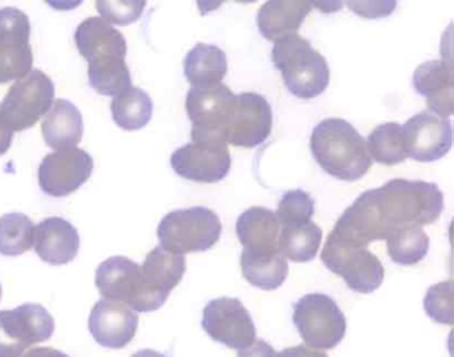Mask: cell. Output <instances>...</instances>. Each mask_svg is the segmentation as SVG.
Listing matches in <instances>:
<instances>
[{
  "instance_id": "1",
  "label": "cell",
  "mask_w": 454,
  "mask_h": 357,
  "mask_svg": "<svg viewBox=\"0 0 454 357\" xmlns=\"http://www.w3.org/2000/svg\"><path fill=\"white\" fill-rule=\"evenodd\" d=\"M442 210L443 194L437 184L393 178L361 194L340 216L329 236L345 244L366 247L387 239L397 226L434 223Z\"/></svg>"
},
{
  "instance_id": "2",
  "label": "cell",
  "mask_w": 454,
  "mask_h": 357,
  "mask_svg": "<svg viewBox=\"0 0 454 357\" xmlns=\"http://www.w3.org/2000/svg\"><path fill=\"white\" fill-rule=\"evenodd\" d=\"M75 43L89 61L90 84L98 93L115 98L131 87L127 40L113 24L100 16L87 18L76 28Z\"/></svg>"
},
{
  "instance_id": "3",
  "label": "cell",
  "mask_w": 454,
  "mask_h": 357,
  "mask_svg": "<svg viewBox=\"0 0 454 357\" xmlns=\"http://www.w3.org/2000/svg\"><path fill=\"white\" fill-rule=\"evenodd\" d=\"M310 151L326 173L344 181L363 178L373 163L365 138L340 117L321 120L313 128Z\"/></svg>"
},
{
  "instance_id": "4",
  "label": "cell",
  "mask_w": 454,
  "mask_h": 357,
  "mask_svg": "<svg viewBox=\"0 0 454 357\" xmlns=\"http://www.w3.org/2000/svg\"><path fill=\"white\" fill-rule=\"evenodd\" d=\"M270 56L289 92L296 98H317L328 88L331 71L326 59L301 35L276 40Z\"/></svg>"
},
{
  "instance_id": "5",
  "label": "cell",
  "mask_w": 454,
  "mask_h": 357,
  "mask_svg": "<svg viewBox=\"0 0 454 357\" xmlns=\"http://www.w3.org/2000/svg\"><path fill=\"white\" fill-rule=\"evenodd\" d=\"M223 226L215 210L206 207L172 210L158 226L160 247L175 255L204 252L222 236Z\"/></svg>"
},
{
  "instance_id": "6",
  "label": "cell",
  "mask_w": 454,
  "mask_h": 357,
  "mask_svg": "<svg viewBox=\"0 0 454 357\" xmlns=\"http://www.w3.org/2000/svg\"><path fill=\"white\" fill-rule=\"evenodd\" d=\"M55 85L41 69L17 80L0 103V123L12 132L34 127L54 103Z\"/></svg>"
},
{
  "instance_id": "7",
  "label": "cell",
  "mask_w": 454,
  "mask_h": 357,
  "mask_svg": "<svg viewBox=\"0 0 454 357\" xmlns=\"http://www.w3.org/2000/svg\"><path fill=\"white\" fill-rule=\"evenodd\" d=\"M95 282L103 298L121 301L135 312L158 311L166 303L148 290L139 264L126 256L103 261L98 266Z\"/></svg>"
},
{
  "instance_id": "8",
  "label": "cell",
  "mask_w": 454,
  "mask_h": 357,
  "mask_svg": "<svg viewBox=\"0 0 454 357\" xmlns=\"http://www.w3.org/2000/svg\"><path fill=\"white\" fill-rule=\"evenodd\" d=\"M294 322L304 343L313 349L334 348L347 332L344 313L324 293L302 296L294 305Z\"/></svg>"
},
{
  "instance_id": "9",
  "label": "cell",
  "mask_w": 454,
  "mask_h": 357,
  "mask_svg": "<svg viewBox=\"0 0 454 357\" xmlns=\"http://www.w3.org/2000/svg\"><path fill=\"white\" fill-rule=\"evenodd\" d=\"M54 330V317L41 304L0 311V357H20L30 346L50 340Z\"/></svg>"
},
{
  "instance_id": "10",
  "label": "cell",
  "mask_w": 454,
  "mask_h": 357,
  "mask_svg": "<svg viewBox=\"0 0 454 357\" xmlns=\"http://www.w3.org/2000/svg\"><path fill=\"white\" fill-rule=\"evenodd\" d=\"M321 260L326 268L341 276L355 292H373L384 282V266L366 247L344 244L328 236Z\"/></svg>"
},
{
  "instance_id": "11",
  "label": "cell",
  "mask_w": 454,
  "mask_h": 357,
  "mask_svg": "<svg viewBox=\"0 0 454 357\" xmlns=\"http://www.w3.org/2000/svg\"><path fill=\"white\" fill-rule=\"evenodd\" d=\"M272 123V108L264 96L239 93L225 117L223 140L233 147L254 148L270 138Z\"/></svg>"
},
{
  "instance_id": "12",
  "label": "cell",
  "mask_w": 454,
  "mask_h": 357,
  "mask_svg": "<svg viewBox=\"0 0 454 357\" xmlns=\"http://www.w3.org/2000/svg\"><path fill=\"white\" fill-rule=\"evenodd\" d=\"M30 35L27 13L14 7L0 10V84L23 79L33 71Z\"/></svg>"
},
{
  "instance_id": "13",
  "label": "cell",
  "mask_w": 454,
  "mask_h": 357,
  "mask_svg": "<svg viewBox=\"0 0 454 357\" xmlns=\"http://www.w3.org/2000/svg\"><path fill=\"white\" fill-rule=\"evenodd\" d=\"M201 327L209 337L228 348L243 349L256 340V327L239 298H219L203 309Z\"/></svg>"
},
{
  "instance_id": "14",
  "label": "cell",
  "mask_w": 454,
  "mask_h": 357,
  "mask_svg": "<svg viewBox=\"0 0 454 357\" xmlns=\"http://www.w3.org/2000/svg\"><path fill=\"white\" fill-rule=\"evenodd\" d=\"M94 171L89 152L74 147L46 155L39 165V186L52 197H66L78 191Z\"/></svg>"
},
{
  "instance_id": "15",
  "label": "cell",
  "mask_w": 454,
  "mask_h": 357,
  "mask_svg": "<svg viewBox=\"0 0 454 357\" xmlns=\"http://www.w3.org/2000/svg\"><path fill=\"white\" fill-rule=\"evenodd\" d=\"M233 99L235 93L223 83L214 87H191L185 98V109L192 122V141L219 140L224 143L223 125Z\"/></svg>"
},
{
  "instance_id": "16",
  "label": "cell",
  "mask_w": 454,
  "mask_h": 357,
  "mask_svg": "<svg viewBox=\"0 0 454 357\" xmlns=\"http://www.w3.org/2000/svg\"><path fill=\"white\" fill-rule=\"evenodd\" d=\"M171 165L183 178L211 184L230 173L232 159L228 144L223 141H192L172 154Z\"/></svg>"
},
{
  "instance_id": "17",
  "label": "cell",
  "mask_w": 454,
  "mask_h": 357,
  "mask_svg": "<svg viewBox=\"0 0 454 357\" xmlns=\"http://www.w3.org/2000/svg\"><path fill=\"white\" fill-rule=\"evenodd\" d=\"M408 157L421 163L437 162L451 148V122L432 112H421L403 125Z\"/></svg>"
},
{
  "instance_id": "18",
  "label": "cell",
  "mask_w": 454,
  "mask_h": 357,
  "mask_svg": "<svg viewBox=\"0 0 454 357\" xmlns=\"http://www.w3.org/2000/svg\"><path fill=\"white\" fill-rule=\"evenodd\" d=\"M139 314L121 301L102 298L95 304L89 319L92 337L105 348L121 349L137 335Z\"/></svg>"
},
{
  "instance_id": "19",
  "label": "cell",
  "mask_w": 454,
  "mask_h": 357,
  "mask_svg": "<svg viewBox=\"0 0 454 357\" xmlns=\"http://www.w3.org/2000/svg\"><path fill=\"white\" fill-rule=\"evenodd\" d=\"M413 87L427 98L432 114L449 119L454 112V74L451 61L443 59L425 61L413 74Z\"/></svg>"
},
{
  "instance_id": "20",
  "label": "cell",
  "mask_w": 454,
  "mask_h": 357,
  "mask_svg": "<svg viewBox=\"0 0 454 357\" xmlns=\"http://www.w3.org/2000/svg\"><path fill=\"white\" fill-rule=\"evenodd\" d=\"M34 247L39 258L51 266H65L78 255V229L63 218H47L34 231Z\"/></svg>"
},
{
  "instance_id": "21",
  "label": "cell",
  "mask_w": 454,
  "mask_h": 357,
  "mask_svg": "<svg viewBox=\"0 0 454 357\" xmlns=\"http://www.w3.org/2000/svg\"><path fill=\"white\" fill-rule=\"evenodd\" d=\"M313 7L315 2L308 0H270L257 12L260 34L270 42L297 34Z\"/></svg>"
},
{
  "instance_id": "22",
  "label": "cell",
  "mask_w": 454,
  "mask_h": 357,
  "mask_svg": "<svg viewBox=\"0 0 454 357\" xmlns=\"http://www.w3.org/2000/svg\"><path fill=\"white\" fill-rule=\"evenodd\" d=\"M82 112L66 99H57L42 122V133L50 148L67 149L78 146L83 138Z\"/></svg>"
},
{
  "instance_id": "23",
  "label": "cell",
  "mask_w": 454,
  "mask_h": 357,
  "mask_svg": "<svg viewBox=\"0 0 454 357\" xmlns=\"http://www.w3.org/2000/svg\"><path fill=\"white\" fill-rule=\"evenodd\" d=\"M185 268L184 256L168 252L160 245L153 248L140 266L148 290L166 301L171 290L182 282Z\"/></svg>"
},
{
  "instance_id": "24",
  "label": "cell",
  "mask_w": 454,
  "mask_h": 357,
  "mask_svg": "<svg viewBox=\"0 0 454 357\" xmlns=\"http://www.w3.org/2000/svg\"><path fill=\"white\" fill-rule=\"evenodd\" d=\"M280 223L276 213L264 207H252L239 216L236 234L244 250H278Z\"/></svg>"
},
{
  "instance_id": "25",
  "label": "cell",
  "mask_w": 454,
  "mask_h": 357,
  "mask_svg": "<svg viewBox=\"0 0 454 357\" xmlns=\"http://www.w3.org/2000/svg\"><path fill=\"white\" fill-rule=\"evenodd\" d=\"M240 266L247 282L260 290H278L288 276V261L278 250H244L241 253Z\"/></svg>"
},
{
  "instance_id": "26",
  "label": "cell",
  "mask_w": 454,
  "mask_h": 357,
  "mask_svg": "<svg viewBox=\"0 0 454 357\" xmlns=\"http://www.w3.org/2000/svg\"><path fill=\"white\" fill-rule=\"evenodd\" d=\"M227 71V55L217 45L198 43L185 55L184 75L193 88L220 84Z\"/></svg>"
},
{
  "instance_id": "27",
  "label": "cell",
  "mask_w": 454,
  "mask_h": 357,
  "mask_svg": "<svg viewBox=\"0 0 454 357\" xmlns=\"http://www.w3.org/2000/svg\"><path fill=\"white\" fill-rule=\"evenodd\" d=\"M111 112L114 122L123 130H142L153 117V99L142 88L131 85L114 98Z\"/></svg>"
},
{
  "instance_id": "28",
  "label": "cell",
  "mask_w": 454,
  "mask_h": 357,
  "mask_svg": "<svg viewBox=\"0 0 454 357\" xmlns=\"http://www.w3.org/2000/svg\"><path fill=\"white\" fill-rule=\"evenodd\" d=\"M323 240V231L312 220L300 226H281L278 250L294 263H308L317 255Z\"/></svg>"
},
{
  "instance_id": "29",
  "label": "cell",
  "mask_w": 454,
  "mask_h": 357,
  "mask_svg": "<svg viewBox=\"0 0 454 357\" xmlns=\"http://www.w3.org/2000/svg\"><path fill=\"white\" fill-rule=\"evenodd\" d=\"M387 255L401 266H414L427 256L429 236L421 226L405 224L393 229L387 239Z\"/></svg>"
},
{
  "instance_id": "30",
  "label": "cell",
  "mask_w": 454,
  "mask_h": 357,
  "mask_svg": "<svg viewBox=\"0 0 454 357\" xmlns=\"http://www.w3.org/2000/svg\"><path fill=\"white\" fill-rule=\"evenodd\" d=\"M366 146L372 160L380 164L395 165L408 157L403 125L395 122L377 125L369 135Z\"/></svg>"
},
{
  "instance_id": "31",
  "label": "cell",
  "mask_w": 454,
  "mask_h": 357,
  "mask_svg": "<svg viewBox=\"0 0 454 357\" xmlns=\"http://www.w3.org/2000/svg\"><path fill=\"white\" fill-rule=\"evenodd\" d=\"M33 220L25 213L0 216V255L20 256L34 247Z\"/></svg>"
},
{
  "instance_id": "32",
  "label": "cell",
  "mask_w": 454,
  "mask_h": 357,
  "mask_svg": "<svg viewBox=\"0 0 454 357\" xmlns=\"http://www.w3.org/2000/svg\"><path fill=\"white\" fill-rule=\"evenodd\" d=\"M315 215V200L302 189H292L278 202V218L280 226H300L308 223Z\"/></svg>"
},
{
  "instance_id": "33",
  "label": "cell",
  "mask_w": 454,
  "mask_h": 357,
  "mask_svg": "<svg viewBox=\"0 0 454 357\" xmlns=\"http://www.w3.org/2000/svg\"><path fill=\"white\" fill-rule=\"evenodd\" d=\"M427 316L438 324H454L453 282H437L427 290L424 298Z\"/></svg>"
},
{
  "instance_id": "34",
  "label": "cell",
  "mask_w": 454,
  "mask_h": 357,
  "mask_svg": "<svg viewBox=\"0 0 454 357\" xmlns=\"http://www.w3.org/2000/svg\"><path fill=\"white\" fill-rule=\"evenodd\" d=\"M145 2L134 0V2H113V0H99L97 2V10L99 11L100 18L111 24L118 26H129L139 20L145 11Z\"/></svg>"
},
{
  "instance_id": "35",
  "label": "cell",
  "mask_w": 454,
  "mask_h": 357,
  "mask_svg": "<svg viewBox=\"0 0 454 357\" xmlns=\"http://www.w3.org/2000/svg\"><path fill=\"white\" fill-rule=\"evenodd\" d=\"M348 7L366 19L385 18L395 11V2H348Z\"/></svg>"
},
{
  "instance_id": "36",
  "label": "cell",
  "mask_w": 454,
  "mask_h": 357,
  "mask_svg": "<svg viewBox=\"0 0 454 357\" xmlns=\"http://www.w3.org/2000/svg\"><path fill=\"white\" fill-rule=\"evenodd\" d=\"M276 351L264 340H254L251 345L239 349L238 357H276Z\"/></svg>"
},
{
  "instance_id": "37",
  "label": "cell",
  "mask_w": 454,
  "mask_h": 357,
  "mask_svg": "<svg viewBox=\"0 0 454 357\" xmlns=\"http://www.w3.org/2000/svg\"><path fill=\"white\" fill-rule=\"evenodd\" d=\"M276 357H328L324 352L316 351V349L308 348L305 345L291 346L278 352Z\"/></svg>"
},
{
  "instance_id": "38",
  "label": "cell",
  "mask_w": 454,
  "mask_h": 357,
  "mask_svg": "<svg viewBox=\"0 0 454 357\" xmlns=\"http://www.w3.org/2000/svg\"><path fill=\"white\" fill-rule=\"evenodd\" d=\"M20 357H70L58 349L50 348V346H35V348L27 349Z\"/></svg>"
},
{
  "instance_id": "39",
  "label": "cell",
  "mask_w": 454,
  "mask_h": 357,
  "mask_svg": "<svg viewBox=\"0 0 454 357\" xmlns=\"http://www.w3.org/2000/svg\"><path fill=\"white\" fill-rule=\"evenodd\" d=\"M12 139H14V132L4 123H0V156L9 151Z\"/></svg>"
},
{
  "instance_id": "40",
  "label": "cell",
  "mask_w": 454,
  "mask_h": 357,
  "mask_svg": "<svg viewBox=\"0 0 454 357\" xmlns=\"http://www.w3.org/2000/svg\"><path fill=\"white\" fill-rule=\"evenodd\" d=\"M0 300H2V284H0Z\"/></svg>"
}]
</instances>
